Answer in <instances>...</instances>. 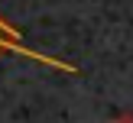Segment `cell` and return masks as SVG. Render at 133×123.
Here are the masks:
<instances>
[{
  "mask_svg": "<svg viewBox=\"0 0 133 123\" xmlns=\"http://www.w3.org/2000/svg\"><path fill=\"white\" fill-rule=\"evenodd\" d=\"M110 123H133V113H117Z\"/></svg>",
  "mask_w": 133,
  "mask_h": 123,
  "instance_id": "obj_2",
  "label": "cell"
},
{
  "mask_svg": "<svg viewBox=\"0 0 133 123\" xmlns=\"http://www.w3.org/2000/svg\"><path fill=\"white\" fill-rule=\"evenodd\" d=\"M3 52H13V55H19V58H29V62H42V65H49V68H58V71H68V75H75V65H68V62H62V58H49V55H39L36 49H29V45H23V32L16 29V26H10L3 16H0V55Z\"/></svg>",
  "mask_w": 133,
  "mask_h": 123,
  "instance_id": "obj_1",
  "label": "cell"
}]
</instances>
